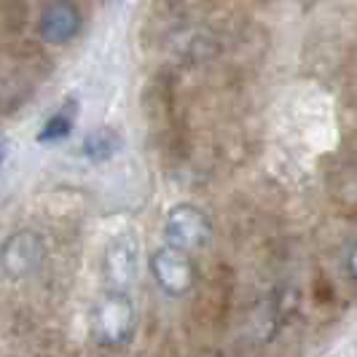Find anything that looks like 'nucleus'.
<instances>
[{
	"mask_svg": "<svg viewBox=\"0 0 357 357\" xmlns=\"http://www.w3.org/2000/svg\"><path fill=\"white\" fill-rule=\"evenodd\" d=\"M164 236H167V245L183 252H194L202 250L210 236H213V223L207 213H202L194 204H178L172 207L167 215V223H164Z\"/></svg>",
	"mask_w": 357,
	"mask_h": 357,
	"instance_id": "obj_1",
	"label": "nucleus"
},
{
	"mask_svg": "<svg viewBox=\"0 0 357 357\" xmlns=\"http://www.w3.org/2000/svg\"><path fill=\"white\" fill-rule=\"evenodd\" d=\"M94 336L102 344H121L129 339L132 328H135V306L124 293H110L100 304L94 306Z\"/></svg>",
	"mask_w": 357,
	"mask_h": 357,
	"instance_id": "obj_2",
	"label": "nucleus"
},
{
	"mask_svg": "<svg viewBox=\"0 0 357 357\" xmlns=\"http://www.w3.org/2000/svg\"><path fill=\"white\" fill-rule=\"evenodd\" d=\"M151 271H153L156 282H159L167 293H172V296L188 293L191 285H194V280H197V271H194V264H191L188 252L175 250V248H169V245L153 252V258H151Z\"/></svg>",
	"mask_w": 357,
	"mask_h": 357,
	"instance_id": "obj_3",
	"label": "nucleus"
},
{
	"mask_svg": "<svg viewBox=\"0 0 357 357\" xmlns=\"http://www.w3.org/2000/svg\"><path fill=\"white\" fill-rule=\"evenodd\" d=\"M38 33L46 43L62 46L81 33V11L68 0H54L38 19Z\"/></svg>",
	"mask_w": 357,
	"mask_h": 357,
	"instance_id": "obj_4",
	"label": "nucleus"
},
{
	"mask_svg": "<svg viewBox=\"0 0 357 357\" xmlns=\"http://www.w3.org/2000/svg\"><path fill=\"white\" fill-rule=\"evenodd\" d=\"M40 255H43V245L36 234L19 231L6 242V248L0 252V264L11 277H19V274H27L30 268H36Z\"/></svg>",
	"mask_w": 357,
	"mask_h": 357,
	"instance_id": "obj_5",
	"label": "nucleus"
},
{
	"mask_svg": "<svg viewBox=\"0 0 357 357\" xmlns=\"http://www.w3.org/2000/svg\"><path fill=\"white\" fill-rule=\"evenodd\" d=\"M105 266L107 280L119 287V293H121V287L129 285L135 280V274H137V245H135V239L124 236V239L113 242L110 250H107Z\"/></svg>",
	"mask_w": 357,
	"mask_h": 357,
	"instance_id": "obj_6",
	"label": "nucleus"
},
{
	"mask_svg": "<svg viewBox=\"0 0 357 357\" xmlns=\"http://www.w3.org/2000/svg\"><path fill=\"white\" fill-rule=\"evenodd\" d=\"M121 148V137L116 129L110 126H100V129H91L84 140V153L91 161H107L110 156H116V151Z\"/></svg>",
	"mask_w": 357,
	"mask_h": 357,
	"instance_id": "obj_7",
	"label": "nucleus"
},
{
	"mask_svg": "<svg viewBox=\"0 0 357 357\" xmlns=\"http://www.w3.org/2000/svg\"><path fill=\"white\" fill-rule=\"evenodd\" d=\"M73 126H75V102H68L43 124V129L38 132V143H59L70 135Z\"/></svg>",
	"mask_w": 357,
	"mask_h": 357,
	"instance_id": "obj_8",
	"label": "nucleus"
},
{
	"mask_svg": "<svg viewBox=\"0 0 357 357\" xmlns=\"http://www.w3.org/2000/svg\"><path fill=\"white\" fill-rule=\"evenodd\" d=\"M349 274L355 277V282H357V248L352 250V255H349Z\"/></svg>",
	"mask_w": 357,
	"mask_h": 357,
	"instance_id": "obj_9",
	"label": "nucleus"
},
{
	"mask_svg": "<svg viewBox=\"0 0 357 357\" xmlns=\"http://www.w3.org/2000/svg\"><path fill=\"white\" fill-rule=\"evenodd\" d=\"M6 151H8V145L0 143V164H3V159H6Z\"/></svg>",
	"mask_w": 357,
	"mask_h": 357,
	"instance_id": "obj_10",
	"label": "nucleus"
}]
</instances>
